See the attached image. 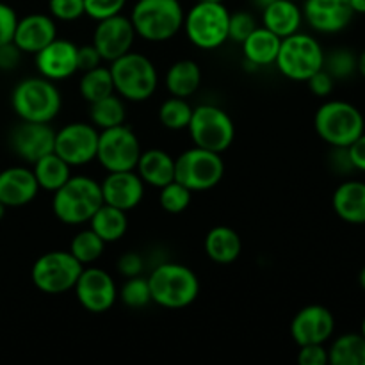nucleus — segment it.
<instances>
[{"instance_id": "obj_7", "label": "nucleus", "mask_w": 365, "mask_h": 365, "mask_svg": "<svg viewBox=\"0 0 365 365\" xmlns=\"http://www.w3.org/2000/svg\"><path fill=\"white\" fill-rule=\"evenodd\" d=\"M230 13L223 2L200 0L184 14V31L189 41L202 50L220 48L228 41Z\"/></svg>"}, {"instance_id": "obj_1", "label": "nucleus", "mask_w": 365, "mask_h": 365, "mask_svg": "<svg viewBox=\"0 0 365 365\" xmlns=\"http://www.w3.org/2000/svg\"><path fill=\"white\" fill-rule=\"evenodd\" d=\"M152 302L163 309L178 310L191 305L200 294V280L191 267L163 262L148 277Z\"/></svg>"}, {"instance_id": "obj_48", "label": "nucleus", "mask_w": 365, "mask_h": 365, "mask_svg": "<svg viewBox=\"0 0 365 365\" xmlns=\"http://www.w3.org/2000/svg\"><path fill=\"white\" fill-rule=\"evenodd\" d=\"M21 50L14 45L13 41H7L0 45V70L11 71L20 64L21 61Z\"/></svg>"}, {"instance_id": "obj_35", "label": "nucleus", "mask_w": 365, "mask_h": 365, "mask_svg": "<svg viewBox=\"0 0 365 365\" xmlns=\"http://www.w3.org/2000/svg\"><path fill=\"white\" fill-rule=\"evenodd\" d=\"M103 250H106V242L91 228L78 232L70 245V253L82 266H89V264L96 262L103 255Z\"/></svg>"}, {"instance_id": "obj_23", "label": "nucleus", "mask_w": 365, "mask_h": 365, "mask_svg": "<svg viewBox=\"0 0 365 365\" xmlns=\"http://www.w3.org/2000/svg\"><path fill=\"white\" fill-rule=\"evenodd\" d=\"M331 207L342 221L351 225L365 223V184L364 182H342L334 192Z\"/></svg>"}, {"instance_id": "obj_56", "label": "nucleus", "mask_w": 365, "mask_h": 365, "mask_svg": "<svg viewBox=\"0 0 365 365\" xmlns=\"http://www.w3.org/2000/svg\"><path fill=\"white\" fill-rule=\"evenodd\" d=\"M207 2H223V0H207Z\"/></svg>"}, {"instance_id": "obj_40", "label": "nucleus", "mask_w": 365, "mask_h": 365, "mask_svg": "<svg viewBox=\"0 0 365 365\" xmlns=\"http://www.w3.org/2000/svg\"><path fill=\"white\" fill-rule=\"evenodd\" d=\"M48 11L59 21H75L86 14L84 0H48Z\"/></svg>"}, {"instance_id": "obj_44", "label": "nucleus", "mask_w": 365, "mask_h": 365, "mask_svg": "<svg viewBox=\"0 0 365 365\" xmlns=\"http://www.w3.org/2000/svg\"><path fill=\"white\" fill-rule=\"evenodd\" d=\"M298 362L302 365H327L328 362V349L324 344H309L299 346Z\"/></svg>"}, {"instance_id": "obj_4", "label": "nucleus", "mask_w": 365, "mask_h": 365, "mask_svg": "<svg viewBox=\"0 0 365 365\" xmlns=\"http://www.w3.org/2000/svg\"><path fill=\"white\" fill-rule=\"evenodd\" d=\"M184 14L178 0H138L128 18L139 38L163 43L180 32Z\"/></svg>"}, {"instance_id": "obj_41", "label": "nucleus", "mask_w": 365, "mask_h": 365, "mask_svg": "<svg viewBox=\"0 0 365 365\" xmlns=\"http://www.w3.org/2000/svg\"><path fill=\"white\" fill-rule=\"evenodd\" d=\"M125 4H127V0H84L86 14L96 21L120 14Z\"/></svg>"}, {"instance_id": "obj_26", "label": "nucleus", "mask_w": 365, "mask_h": 365, "mask_svg": "<svg viewBox=\"0 0 365 365\" xmlns=\"http://www.w3.org/2000/svg\"><path fill=\"white\" fill-rule=\"evenodd\" d=\"M205 255L216 264H232L239 259L242 252V241L237 232L230 227H214L203 241Z\"/></svg>"}, {"instance_id": "obj_2", "label": "nucleus", "mask_w": 365, "mask_h": 365, "mask_svg": "<svg viewBox=\"0 0 365 365\" xmlns=\"http://www.w3.org/2000/svg\"><path fill=\"white\" fill-rule=\"evenodd\" d=\"M103 205L102 189L96 180L84 175L70 177L52 198V210L64 225L89 223L93 214Z\"/></svg>"}, {"instance_id": "obj_22", "label": "nucleus", "mask_w": 365, "mask_h": 365, "mask_svg": "<svg viewBox=\"0 0 365 365\" xmlns=\"http://www.w3.org/2000/svg\"><path fill=\"white\" fill-rule=\"evenodd\" d=\"M39 185L29 168L14 166L0 171V202L9 207H24L38 196Z\"/></svg>"}, {"instance_id": "obj_36", "label": "nucleus", "mask_w": 365, "mask_h": 365, "mask_svg": "<svg viewBox=\"0 0 365 365\" xmlns=\"http://www.w3.org/2000/svg\"><path fill=\"white\" fill-rule=\"evenodd\" d=\"M192 191L182 185L180 182L173 180L160 187L159 203L160 209L168 214H182L189 205H191Z\"/></svg>"}, {"instance_id": "obj_18", "label": "nucleus", "mask_w": 365, "mask_h": 365, "mask_svg": "<svg viewBox=\"0 0 365 365\" xmlns=\"http://www.w3.org/2000/svg\"><path fill=\"white\" fill-rule=\"evenodd\" d=\"M100 189H102L103 203L125 212L135 209L145 196V182L135 170L109 171L100 184Z\"/></svg>"}, {"instance_id": "obj_33", "label": "nucleus", "mask_w": 365, "mask_h": 365, "mask_svg": "<svg viewBox=\"0 0 365 365\" xmlns=\"http://www.w3.org/2000/svg\"><path fill=\"white\" fill-rule=\"evenodd\" d=\"M78 91H81V96L88 103H93L96 100L113 95L114 82L109 68L100 64V66L93 68V70L84 71L81 82H78Z\"/></svg>"}, {"instance_id": "obj_34", "label": "nucleus", "mask_w": 365, "mask_h": 365, "mask_svg": "<svg viewBox=\"0 0 365 365\" xmlns=\"http://www.w3.org/2000/svg\"><path fill=\"white\" fill-rule=\"evenodd\" d=\"M191 116L192 107L189 106L187 98L170 96L159 107V121L168 130H184V128H187Z\"/></svg>"}, {"instance_id": "obj_14", "label": "nucleus", "mask_w": 365, "mask_h": 365, "mask_svg": "<svg viewBox=\"0 0 365 365\" xmlns=\"http://www.w3.org/2000/svg\"><path fill=\"white\" fill-rule=\"evenodd\" d=\"M73 291L82 309L91 314L109 312L118 299L116 284L102 267H84Z\"/></svg>"}, {"instance_id": "obj_8", "label": "nucleus", "mask_w": 365, "mask_h": 365, "mask_svg": "<svg viewBox=\"0 0 365 365\" xmlns=\"http://www.w3.org/2000/svg\"><path fill=\"white\" fill-rule=\"evenodd\" d=\"M324 50L316 38L303 32H294L282 39L274 64L284 77L307 82L323 68Z\"/></svg>"}, {"instance_id": "obj_20", "label": "nucleus", "mask_w": 365, "mask_h": 365, "mask_svg": "<svg viewBox=\"0 0 365 365\" xmlns=\"http://www.w3.org/2000/svg\"><path fill=\"white\" fill-rule=\"evenodd\" d=\"M34 56L39 75L48 81H64L78 71L77 45L68 39L56 38Z\"/></svg>"}, {"instance_id": "obj_55", "label": "nucleus", "mask_w": 365, "mask_h": 365, "mask_svg": "<svg viewBox=\"0 0 365 365\" xmlns=\"http://www.w3.org/2000/svg\"><path fill=\"white\" fill-rule=\"evenodd\" d=\"M360 334H362L364 337H365V317H364V321H362V330H360Z\"/></svg>"}, {"instance_id": "obj_38", "label": "nucleus", "mask_w": 365, "mask_h": 365, "mask_svg": "<svg viewBox=\"0 0 365 365\" xmlns=\"http://www.w3.org/2000/svg\"><path fill=\"white\" fill-rule=\"evenodd\" d=\"M118 298L128 307V309H143L152 302V294H150L148 278L139 277L127 278L123 287L118 291Z\"/></svg>"}, {"instance_id": "obj_50", "label": "nucleus", "mask_w": 365, "mask_h": 365, "mask_svg": "<svg viewBox=\"0 0 365 365\" xmlns=\"http://www.w3.org/2000/svg\"><path fill=\"white\" fill-rule=\"evenodd\" d=\"M351 9L355 14H365V0H349Z\"/></svg>"}, {"instance_id": "obj_30", "label": "nucleus", "mask_w": 365, "mask_h": 365, "mask_svg": "<svg viewBox=\"0 0 365 365\" xmlns=\"http://www.w3.org/2000/svg\"><path fill=\"white\" fill-rule=\"evenodd\" d=\"M32 173L38 180L39 189L56 192L71 177V166L56 152H52L32 164Z\"/></svg>"}, {"instance_id": "obj_45", "label": "nucleus", "mask_w": 365, "mask_h": 365, "mask_svg": "<svg viewBox=\"0 0 365 365\" xmlns=\"http://www.w3.org/2000/svg\"><path fill=\"white\" fill-rule=\"evenodd\" d=\"M18 16L14 9L7 4L0 2V45L7 41H13L14 29H16Z\"/></svg>"}, {"instance_id": "obj_42", "label": "nucleus", "mask_w": 365, "mask_h": 365, "mask_svg": "<svg viewBox=\"0 0 365 365\" xmlns=\"http://www.w3.org/2000/svg\"><path fill=\"white\" fill-rule=\"evenodd\" d=\"M145 269V259H143L141 253L128 252L118 259V271H120L121 277L132 278L139 277Z\"/></svg>"}, {"instance_id": "obj_29", "label": "nucleus", "mask_w": 365, "mask_h": 365, "mask_svg": "<svg viewBox=\"0 0 365 365\" xmlns=\"http://www.w3.org/2000/svg\"><path fill=\"white\" fill-rule=\"evenodd\" d=\"M89 228H91L95 234H98L103 239L106 245L109 242H116L127 234L128 228V217L127 212L121 209H116L113 205H107L103 203L93 217L89 220Z\"/></svg>"}, {"instance_id": "obj_13", "label": "nucleus", "mask_w": 365, "mask_h": 365, "mask_svg": "<svg viewBox=\"0 0 365 365\" xmlns=\"http://www.w3.org/2000/svg\"><path fill=\"white\" fill-rule=\"evenodd\" d=\"M100 130L91 123L73 121L56 130L53 152L66 160L70 166H84L96 159Z\"/></svg>"}, {"instance_id": "obj_5", "label": "nucleus", "mask_w": 365, "mask_h": 365, "mask_svg": "<svg viewBox=\"0 0 365 365\" xmlns=\"http://www.w3.org/2000/svg\"><path fill=\"white\" fill-rule=\"evenodd\" d=\"M109 70L113 75L114 93L130 102H145L159 86L155 64L146 56L132 50L113 61Z\"/></svg>"}, {"instance_id": "obj_31", "label": "nucleus", "mask_w": 365, "mask_h": 365, "mask_svg": "<svg viewBox=\"0 0 365 365\" xmlns=\"http://www.w3.org/2000/svg\"><path fill=\"white\" fill-rule=\"evenodd\" d=\"M125 120H127V107H125L123 98L114 93L106 98L89 103V121L98 130L123 125Z\"/></svg>"}, {"instance_id": "obj_47", "label": "nucleus", "mask_w": 365, "mask_h": 365, "mask_svg": "<svg viewBox=\"0 0 365 365\" xmlns=\"http://www.w3.org/2000/svg\"><path fill=\"white\" fill-rule=\"evenodd\" d=\"M307 82H309L310 91H312L316 96H319V98H324V96L330 95V93L334 91V86H335V78L331 77L324 68H321L319 71H316V73H314Z\"/></svg>"}, {"instance_id": "obj_9", "label": "nucleus", "mask_w": 365, "mask_h": 365, "mask_svg": "<svg viewBox=\"0 0 365 365\" xmlns=\"http://www.w3.org/2000/svg\"><path fill=\"white\" fill-rule=\"evenodd\" d=\"M187 130L195 146L217 153L227 152L235 138V125L228 113L210 103L192 109Z\"/></svg>"}, {"instance_id": "obj_12", "label": "nucleus", "mask_w": 365, "mask_h": 365, "mask_svg": "<svg viewBox=\"0 0 365 365\" xmlns=\"http://www.w3.org/2000/svg\"><path fill=\"white\" fill-rule=\"evenodd\" d=\"M141 152L138 135L125 123L100 130L96 160L103 170H107V173L135 170Z\"/></svg>"}, {"instance_id": "obj_25", "label": "nucleus", "mask_w": 365, "mask_h": 365, "mask_svg": "<svg viewBox=\"0 0 365 365\" xmlns=\"http://www.w3.org/2000/svg\"><path fill=\"white\" fill-rule=\"evenodd\" d=\"M135 171L146 185L164 187L175 180V159L160 148H150L141 152Z\"/></svg>"}, {"instance_id": "obj_53", "label": "nucleus", "mask_w": 365, "mask_h": 365, "mask_svg": "<svg viewBox=\"0 0 365 365\" xmlns=\"http://www.w3.org/2000/svg\"><path fill=\"white\" fill-rule=\"evenodd\" d=\"M359 282H360V285H362V289H364V291H365V266L362 267V271H360Z\"/></svg>"}, {"instance_id": "obj_51", "label": "nucleus", "mask_w": 365, "mask_h": 365, "mask_svg": "<svg viewBox=\"0 0 365 365\" xmlns=\"http://www.w3.org/2000/svg\"><path fill=\"white\" fill-rule=\"evenodd\" d=\"M356 71H360V75L365 77V50L356 57Z\"/></svg>"}, {"instance_id": "obj_10", "label": "nucleus", "mask_w": 365, "mask_h": 365, "mask_svg": "<svg viewBox=\"0 0 365 365\" xmlns=\"http://www.w3.org/2000/svg\"><path fill=\"white\" fill-rule=\"evenodd\" d=\"M225 175V163L221 153L195 146L185 150L175 159V180L180 182L192 192L209 191L216 187Z\"/></svg>"}, {"instance_id": "obj_19", "label": "nucleus", "mask_w": 365, "mask_h": 365, "mask_svg": "<svg viewBox=\"0 0 365 365\" xmlns=\"http://www.w3.org/2000/svg\"><path fill=\"white\" fill-rule=\"evenodd\" d=\"M302 11L310 27L323 34L344 31L355 16L349 0H305Z\"/></svg>"}, {"instance_id": "obj_17", "label": "nucleus", "mask_w": 365, "mask_h": 365, "mask_svg": "<svg viewBox=\"0 0 365 365\" xmlns=\"http://www.w3.org/2000/svg\"><path fill=\"white\" fill-rule=\"evenodd\" d=\"M334 330V314L323 305L303 307L291 321V337L298 346L327 344Z\"/></svg>"}, {"instance_id": "obj_6", "label": "nucleus", "mask_w": 365, "mask_h": 365, "mask_svg": "<svg viewBox=\"0 0 365 365\" xmlns=\"http://www.w3.org/2000/svg\"><path fill=\"white\" fill-rule=\"evenodd\" d=\"M317 135L330 146H349L365 132V121L359 107L344 100H330L314 116Z\"/></svg>"}, {"instance_id": "obj_21", "label": "nucleus", "mask_w": 365, "mask_h": 365, "mask_svg": "<svg viewBox=\"0 0 365 365\" xmlns=\"http://www.w3.org/2000/svg\"><path fill=\"white\" fill-rule=\"evenodd\" d=\"M57 38V25L50 14H27L18 18L13 43L24 53H38Z\"/></svg>"}, {"instance_id": "obj_28", "label": "nucleus", "mask_w": 365, "mask_h": 365, "mask_svg": "<svg viewBox=\"0 0 365 365\" xmlns=\"http://www.w3.org/2000/svg\"><path fill=\"white\" fill-rule=\"evenodd\" d=\"M164 82H166V88L171 96L189 98V96H192L200 89V84H202V70H200L196 61L180 59L171 64Z\"/></svg>"}, {"instance_id": "obj_46", "label": "nucleus", "mask_w": 365, "mask_h": 365, "mask_svg": "<svg viewBox=\"0 0 365 365\" xmlns=\"http://www.w3.org/2000/svg\"><path fill=\"white\" fill-rule=\"evenodd\" d=\"M102 63H103L102 56H100L98 50L95 48V45H93V43H89V45L77 46V70L78 71H82V73H84V71L100 66Z\"/></svg>"}, {"instance_id": "obj_27", "label": "nucleus", "mask_w": 365, "mask_h": 365, "mask_svg": "<svg viewBox=\"0 0 365 365\" xmlns=\"http://www.w3.org/2000/svg\"><path fill=\"white\" fill-rule=\"evenodd\" d=\"M282 38H278L269 29L257 27L245 41L241 43L242 52L250 66H269L274 64L280 50Z\"/></svg>"}, {"instance_id": "obj_3", "label": "nucleus", "mask_w": 365, "mask_h": 365, "mask_svg": "<svg viewBox=\"0 0 365 365\" xmlns=\"http://www.w3.org/2000/svg\"><path fill=\"white\" fill-rule=\"evenodd\" d=\"M11 106L21 121L50 123L61 113L63 98L53 81L39 75L24 78L14 86L11 93Z\"/></svg>"}, {"instance_id": "obj_54", "label": "nucleus", "mask_w": 365, "mask_h": 365, "mask_svg": "<svg viewBox=\"0 0 365 365\" xmlns=\"http://www.w3.org/2000/svg\"><path fill=\"white\" fill-rule=\"evenodd\" d=\"M6 209H7V207L4 205L2 202H0V221H2L4 216H6Z\"/></svg>"}, {"instance_id": "obj_15", "label": "nucleus", "mask_w": 365, "mask_h": 365, "mask_svg": "<svg viewBox=\"0 0 365 365\" xmlns=\"http://www.w3.org/2000/svg\"><path fill=\"white\" fill-rule=\"evenodd\" d=\"M135 36L138 34H135L130 18L120 13L96 21L95 32H93V45L106 63H113L118 57L130 52Z\"/></svg>"}, {"instance_id": "obj_39", "label": "nucleus", "mask_w": 365, "mask_h": 365, "mask_svg": "<svg viewBox=\"0 0 365 365\" xmlns=\"http://www.w3.org/2000/svg\"><path fill=\"white\" fill-rule=\"evenodd\" d=\"M257 27L259 25H257L255 16L252 13H248V11H239V13L230 14V21H228V39L241 45Z\"/></svg>"}, {"instance_id": "obj_57", "label": "nucleus", "mask_w": 365, "mask_h": 365, "mask_svg": "<svg viewBox=\"0 0 365 365\" xmlns=\"http://www.w3.org/2000/svg\"><path fill=\"white\" fill-rule=\"evenodd\" d=\"M294 2H299V0H294Z\"/></svg>"}, {"instance_id": "obj_32", "label": "nucleus", "mask_w": 365, "mask_h": 365, "mask_svg": "<svg viewBox=\"0 0 365 365\" xmlns=\"http://www.w3.org/2000/svg\"><path fill=\"white\" fill-rule=\"evenodd\" d=\"M331 365H365V337L362 334H344L335 339L328 349Z\"/></svg>"}, {"instance_id": "obj_11", "label": "nucleus", "mask_w": 365, "mask_h": 365, "mask_svg": "<svg viewBox=\"0 0 365 365\" xmlns=\"http://www.w3.org/2000/svg\"><path fill=\"white\" fill-rule=\"evenodd\" d=\"M82 266L70 252L56 250L43 253L34 262L31 271V280L45 294H63L71 291L81 277Z\"/></svg>"}, {"instance_id": "obj_43", "label": "nucleus", "mask_w": 365, "mask_h": 365, "mask_svg": "<svg viewBox=\"0 0 365 365\" xmlns=\"http://www.w3.org/2000/svg\"><path fill=\"white\" fill-rule=\"evenodd\" d=\"M328 163H330L331 170L339 175H349L351 171H355L351 157H349L348 146H331V153L330 157H328Z\"/></svg>"}, {"instance_id": "obj_24", "label": "nucleus", "mask_w": 365, "mask_h": 365, "mask_svg": "<svg viewBox=\"0 0 365 365\" xmlns=\"http://www.w3.org/2000/svg\"><path fill=\"white\" fill-rule=\"evenodd\" d=\"M302 21L303 11L294 0H273L262 9V25L282 39L298 32Z\"/></svg>"}, {"instance_id": "obj_37", "label": "nucleus", "mask_w": 365, "mask_h": 365, "mask_svg": "<svg viewBox=\"0 0 365 365\" xmlns=\"http://www.w3.org/2000/svg\"><path fill=\"white\" fill-rule=\"evenodd\" d=\"M323 68L335 81L349 78L356 71V56L349 48H335L324 53Z\"/></svg>"}, {"instance_id": "obj_49", "label": "nucleus", "mask_w": 365, "mask_h": 365, "mask_svg": "<svg viewBox=\"0 0 365 365\" xmlns=\"http://www.w3.org/2000/svg\"><path fill=\"white\" fill-rule=\"evenodd\" d=\"M348 150L355 170L365 171V132L348 146Z\"/></svg>"}, {"instance_id": "obj_52", "label": "nucleus", "mask_w": 365, "mask_h": 365, "mask_svg": "<svg viewBox=\"0 0 365 365\" xmlns=\"http://www.w3.org/2000/svg\"><path fill=\"white\" fill-rule=\"evenodd\" d=\"M252 2H253V4H255V6H257V7H259V9H260V11H262V9H264V7H266V6H269V4H271V2H273V0H252Z\"/></svg>"}, {"instance_id": "obj_16", "label": "nucleus", "mask_w": 365, "mask_h": 365, "mask_svg": "<svg viewBox=\"0 0 365 365\" xmlns=\"http://www.w3.org/2000/svg\"><path fill=\"white\" fill-rule=\"evenodd\" d=\"M13 152L25 163L34 164L41 157L53 152L56 146V130L50 123H36V121H21L13 128L9 135Z\"/></svg>"}]
</instances>
